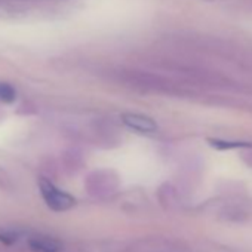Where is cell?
<instances>
[{"label": "cell", "instance_id": "obj_2", "mask_svg": "<svg viewBox=\"0 0 252 252\" xmlns=\"http://www.w3.org/2000/svg\"><path fill=\"white\" fill-rule=\"evenodd\" d=\"M122 122L125 126H128L132 131H137L138 134L153 135L159 131V125L156 123V120L141 113H123Z\"/></svg>", "mask_w": 252, "mask_h": 252}, {"label": "cell", "instance_id": "obj_5", "mask_svg": "<svg viewBox=\"0 0 252 252\" xmlns=\"http://www.w3.org/2000/svg\"><path fill=\"white\" fill-rule=\"evenodd\" d=\"M209 146L218 150H234V149H249L252 147L251 143H242V141H225L220 138H209Z\"/></svg>", "mask_w": 252, "mask_h": 252}, {"label": "cell", "instance_id": "obj_3", "mask_svg": "<svg viewBox=\"0 0 252 252\" xmlns=\"http://www.w3.org/2000/svg\"><path fill=\"white\" fill-rule=\"evenodd\" d=\"M26 243L32 252H61L63 243L48 234H30L26 239Z\"/></svg>", "mask_w": 252, "mask_h": 252}, {"label": "cell", "instance_id": "obj_4", "mask_svg": "<svg viewBox=\"0 0 252 252\" xmlns=\"http://www.w3.org/2000/svg\"><path fill=\"white\" fill-rule=\"evenodd\" d=\"M171 249H174V245L162 239H153L152 242L143 240L140 245L135 243L134 246L129 248L131 252H169Z\"/></svg>", "mask_w": 252, "mask_h": 252}, {"label": "cell", "instance_id": "obj_1", "mask_svg": "<svg viewBox=\"0 0 252 252\" xmlns=\"http://www.w3.org/2000/svg\"><path fill=\"white\" fill-rule=\"evenodd\" d=\"M39 191L46 206L52 211L63 212V211L71 209L76 205V199L71 194L58 189L54 183H51L46 178L39 180Z\"/></svg>", "mask_w": 252, "mask_h": 252}, {"label": "cell", "instance_id": "obj_6", "mask_svg": "<svg viewBox=\"0 0 252 252\" xmlns=\"http://www.w3.org/2000/svg\"><path fill=\"white\" fill-rule=\"evenodd\" d=\"M17 99V91L5 82H0V101L2 102H14Z\"/></svg>", "mask_w": 252, "mask_h": 252}]
</instances>
